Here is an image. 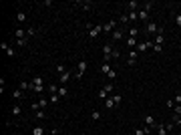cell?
Listing matches in <instances>:
<instances>
[{
  "label": "cell",
  "mask_w": 181,
  "mask_h": 135,
  "mask_svg": "<svg viewBox=\"0 0 181 135\" xmlns=\"http://www.w3.org/2000/svg\"><path fill=\"white\" fill-rule=\"evenodd\" d=\"M30 89H32L34 93H42V89H44V79L42 77H34L32 81H30Z\"/></svg>",
  "instance_id": "1"
},
{
  "label": "cell",
  "mask_w": 181,
  "mask_h": 135,
  "mask_svg": "<svg viewBox=\"0 0 181 135\" xmlns=\"http://www.w3.org/2000/svg\"><path fill=\"white\" fill-rule=\"evenodd\" d=\"M115 30H117V20H115V18H111L109 22H105V24H103V32L113 34Z\"/></svg>",
  "instance_id": "2"
},
{
  "label": "cell",
  "mask_w": 181,
  "mask_h": 135,
  "mask_svg": "<svg viewBox=\"0 0 181 135\" xmlns=\"http://www.w3.org/2000/svg\"><path fill=\"white\" fill-rule=\"evenodd\" d=\"M153 44L155 42L151 41V38H149V41H143V42H139V44H137V48H135V51H137V53H145V51H147V48H153Z\"/></svg>",
  "instance_id": "3"
},
{
  "label": "cell",
  "mask_w": 181,
  "mask_h": 135,
  "mask_svg": "<svg viewBox=\"0 0 181 135\" xmlns=\"http://www.w3.org/2000/svg\"><path fill=\"white\" fill-rule=\"evenodd\" d=\"M161 30L159 24H155V22H147V28H145V32H147V36H155V34Z\"/></svg>",
  "instance_id": "4"
},
{
  "label": "cell",
  "mask_w": 181,
  "mask_h": 135,
  "mask_svg": "<svg viewBox=\"0 0 181 135\" xmlns=\"http://www.w3.org/2000/svg\"><path fill=\"white\" fill-rule=\"evenodd\" d=\"M101 32H103V26H101V24H95V26L89 28V38H91V41H95Z\"/></svg>",
  "instance_id": "5"
},
{
  "label": "cell",
  "mask_w": 181,
  "mask_h": 135,
  "mask_svg": "<svg viewBox=\"0 0 181 135\" xmlns=\"http://www.w3.org/2000/svg\"><path fill=\"white\" fill-rule=\"evenodd\" d=\"M115 51V47H113V42H107L105 47H103V57H105V63H109L111 61V53Z\"/></svg>",
  "instance_id": "6"
},
{
  "label": "cell",
  "mask_w": 181,
  "mask_h": 135,
  "mask_svg": "<svg viewBox=\"0 0 181 135\" xmlns=\"http://www.w3.org/2000/svg\"><path fill=\"white\" fill-rule=\"evenodd\" d=\"M85 71H87V61H79L77 63V73H74V77L80 79V77L85 75Z\"/></svg>",
  "instance_id": "7"
},
{
  "label": "cell",
  "mask_w": 181,
  "mask_h": 135,
  "mask_svg": "<svg viewBox=\"0 0 181 135\" xmlns=\"http://www.w3.org/2000/svg\"><path fill=\"white\" fill-rule=\"evenodd\" d=\"M129 57H127V65H131V67H133V65H137V59H139V53H137V51H135V48H131V51H129Z\"/></svg>",
  "instance_id": "8"
},
{
  "label": "cell",
  "mask_w": 181,
  "mask_h": 135,
  "mask_svg": "<svg viewBox=\"0 0 181 135\" xmlns=\"http://www.w3.org/2000/svg\"><path fill=\"white\" fill-rule=\"evenodd\" d=\"M0 48H2V51L6 53V57H10V59H12V57H16V51H14L8 42H0Z\"/></svg>",
  "instance_id": "9"
},
{
  "label": "cell",
  "mask_w": 181,
  "mask_h": 135,
  "mask_svg": "<svg viewBox=\"0 0 181 135\" xmlns=\"http://www.w3.org/2000/svg\"><path fill=\"white\" fill-rule=\"evenodd\" d=\"M123 36H125V30H123V28H117V30H115V32L111 34V42H117V41H121Z\"/></svg>",
  "instance_id": "10"
},
{
  "label": "cell",
  "mask_w": 181,
  "mask_h": 135,
  "mask_svg": "<svg viewBox=\"0 0 181 135\" xmlns=\"http://www.w3.org/2000/svg\"><path fill=\"white\" fill-rule=\"evenodd\" d=\"M153 42H155V44H161V47H163V42H165V32H163V28H161L159 32L153 36Z\"/></svg>",
  "instance_id": "11"
},
{
  "label": "cell",
  "mask_w": 181,
  "mask_h": 135,
  "mask_svg": "<svg viewBox=\"0 0 181 135\" xmlns=\"http://www.w3.org/2000/svg\"><path fill=\"white\" fill-rule=\"evenodd\" d=\"M143 121H145V125H147V127H151V129L157 127V121H155L153 115H145V117H143Z\"/></svg>",
  "instance_id": "12"
},
{
  "label": "cell",
  "mask_w": 181,
  "mask_h": 135,
  "mask_svg": "<svg viewBox=\"0 0 181 135\" xmlns=\"http://www.w3.org/2000/svg\"><path fill=\"white\" fill-rule=\"evenodd\" d=\"M10 115H12V117H20V115H22V105H18V103H16V105H12Z\"/></svg>",
  "instance_id": "13"
},
{
  "label": "cell",
  "mask_w": 181,
  "mask_h": 135,
  "mask_svg": "<svg viewBox=\"0 0 181 135\" xmlns=\"http://www.w3.org/2000/svg\"><path fill=\"white\" fill-rule=\"evenodd\" d=\"M71 77H73V75H71V71H67V73H62L59 77V83H60V85H67V83L71 81Z\"/></svg>",
  "instance_id": "14"
},
{
  "label": "cell",
  "mask_w": 181,
  "mask_h": 135,
  "mask_svg": "<svg viewBox=\"0 0 181 135\" xmlns=\"http://www.w3.org/2000/svg\"><path fill=\"white\" fill-rule=\"evenodd\" d=\"M14 36H16V41H24L26 38V30L24 28H16L14 30Z\"/></svg>",
  "instance_id": "15"
},
{
  "label": "cell",
  "mask_w": 181,
  "mask_h": 135,
  "mask_svg": "<svg viewBox=\"0 0 181 135\" xmlns=\"http://www.w3.org/2000/svg\"><path fill=\"white\" fill-rule=\"evenodd\" d=\"M12 99H14V101H18V99H24V91H22V89H14Z\"/></svg>",
  "instance_id": "16"
},
{
  "label": "cell",
  "mask_w": 181,
  "mask_h": 135,
  "mask_svg": "<svg viewBox=\"0 0 181 135\" xmlns=\"http://www.w3.org/2000/svg\"><path fill=\"white\" fill-rule=\"evenodd\" d=\"M129 22H137L139 20V12H137V10H129Z\"/></svg>",
  "instance_id": "17"
},
{
  "label": "cell",
  "mask_w": 181,
  "mask_h": 135,
  "mask_svg": "<svg viewBox=\"0 0 181 135\" xmlns=\"http://www.w3.org/2000/svg\"><path fill=\"white\" fill-rule=\"evenodd\" d=\"M157 135H167V127H165V123H157Z\"/></svg>",
  "instance_id": "18"
},
{
  "label": "cell",
  "mask_w": 181,
  "mask_h": 135,
  "mask_svg": "<svg viewBox=\"0 0 181 135\" xmlns=\"http://www.w3.org/2000/svg\"><path fill=\"white\" fill-rule=\"evenodd\" d=\"M54 73L59 75H62V73H67V67H65V65H62V63H59V65H56V67H54Z\"/></svg>",
  "instance_id": "19"
},
{
  "label": "cell",
  "mask_w": 181,
  "mask_h": 135,
  "mask_svg": "<svg viewBox=\"0 0 181 135\" xmlns=\"http://www.w3.org/2000/svg\"><path fill=\"white\" fill-rule=\"evenodd\" d=\"M137 44H139V42H137V38H133V36H129V38H127V47H129V51H131V48H137Z\"/></svg>",
  "instance_id": "20"
},
{
  "label": "cell",
  "mask_w": 181,
  "mask_h": 135,
  "mask_svg": "<svg viewBox=\"0 0 181 135\" xmlns=\"http://www.w3.org/2000/svg\"><path fill=\"white\" fill-rule=\"evenodd\" d=\"M129 36L137 38V36H139V28H137V26H129Z\"/></svg>",
  "instance_id": "21"
},
{
  "label": "cell",
  "mask_w": 181,
  "mask_h": 135,
  "mask_svg": "<svg viewBox=\"0 0 181 135\" xmlns=\"http://www.w3.org/2000/svg\"><path fill=\"white\" fill-rule=\"evenodd\" d=\"M171 123H173V125H181V115L173 113V115H171Z\"/></svg>",
  "instance_id": "22"
},
{
  "label": "cell",
  "mask_w": 181,
  "mask_h": 135,
  "mask_svg": "<svg viewBox=\"0 0 181 135\" xmlns=\"http://www.w3.org/2000/svg\"><path fill=\"white\" fill-rule=\"evenodd\" d=\"M32 135H44V127H42V125H36V127L32 129Z\"/></svg>",
  "instance_id": "23"
},
{
  "label": "cell",
  "mask_w": 181,
  "mask_h": 135,
  "mask_svg": "<svg viewBox=\"0 0 181 135\" xmlns=\"http://www.w3.org/2000/svg\"><path fill=\"white\" fill-rule=\"evenodd\" d=\"M109 97H111V95H109L105 89H101V91H99V99H101V101H107Z\"/></svg>",
  "instance_id": "24"
},
{
  "label": "cell",
  "mask_w": 181,
  "mask_h": 135,
  "mask_svg": "<svg viewBox=\"0 0 181 135\" xmlns=\"http://www.w3.org/2000/svg\"><path fill=\"white\" fill-rule=\"evenodd\" d=\"M153 6H155V2H145V4H143V10H145V12H151V10H153Z\"/></svg>",
  "instance_id": "25"
},
{
  "label": "cell",
  "mask_w": 181,
  "mask_h": 135,
  "mask_svg": "<svg viewBox=\"0 0 181 135\" xmlns=\"http://www.w3.org/2000/svg\"><path fill=\"white\" fill-rule=\"evenodd\" d=\"M16 20H18V22H26V12H22V10L16 12Z\"/></svg>",
  "instance_id": "26"
},
{
  "label": "cell",
  "mask_w": 181,
  "mask_h": 135,
  "mask_svg": "<svg viewBox=\"0 0 181 135\" xmlns=\"http://www.w3.org/2000/svg\"><path fill=\"white\" fill-rule=\"evenodd\" d=\"M127 8H129V10H137V8H141V6H139V2H137V0H131V2L127 4Z\"/></svg>",
  "instance_id": "27"
},
{
  "label": "cell",
  "mask_w": 181,
  "mask_h": 135,
  "mask_svg": "<svg viewBox=\"0 0 181 135\" xmlns=\"http://www.w3.org/2000/svg\"><path fill=\"white\" fill-rule=\"evenodd\" d=\"M111 97H113V101H115V105H119V103L123 101V95H121V93H113V95H111Z\"/></svg>",
  "instance_id": "28"
},
{
  "label": "cell",
  "mask_w": 181,
  "mask_h": 135,
  "mask_svg": "<svg viewBox=\"0 0 181 135\" xmlns=\"http://www.w3.org/2000/svg\"><path fill=\"white\" fill-rule=\"evenodd\" d=\"M36 32H38V28H36V26H28L26 28V36H34Z\"/></svg>",
  "instance_id": "29"
},
{
  "label": "cell",
  "mask_w": 181,
  "mask_h": 135,
  "mask_svg": "<svg viewBox=\"0 0 181 135\" xmlns=\"http://www.w3.org/2000/svg\"><path fill=\"white\" fill-rule=\"evenodd\" d=\"M109 71H111V65H109V63H103V65H101V73H103V75H107Z\"/></svg>",
  "instance_id": "30"
},
{
  "label": "cell",
  "mask_w": 181,
  "mask_h": 135,
  "mask_svg": "<svg viewBox=\"0 0 181 135\" xmlns=\"http://www.w3.org/2000/svg\"><path fill=\"white\" fill-rule=\"evenodd\" d=\"M91 119H93V121H99V119H101V111H97V109L91 111Z\"/></svg>",
  "instance_id": "31"
},
{
  "label": "cell",
  "mask_w": 181,
  "mask_h": 135,
  "mask_svg": "<svg viewBox=\"0 0 181 135\" xmlns=\"http://www.w3.org/2000/svg\"><path fill=\"white\" fill-rule=\"evenodd\" d=\"M147 18H149V12H145V10L141 8L139 10V20H147Z\"/></svg>",
  "instance_id": "32"
},
{
  "label": "cell",
  "mask_w": 181,
  "mask_h": 135,
  "mask_svg": "<svg viewBox=\"0 0 181 135\" xmlns=\"http://www.w3.org/2000/svg\"><path fill=\"white\" fill-rule=\"evenodd\" d=\"M48 101L53 103V105H56V103L60 101V97H59V93H54V95H50V99H48Z\"/></svg>",
  "instance_id": "33"
},
{
  "label": "cell",
  "mask_w": 181,
  "mask_h": 135,
  "mask_svg": "<svg viewBox=\"0 0 181 135\" xmlns=\"http://www.w3.org/2000/svg\"><path fill=\"white\" fill-rule=\"evenodd\" d=\"M38 103H40V109H44V107H48V105H50V101H48V99H44V97H42V99H38Z\"/></svg>",
  "instance_id": "34"
},
{
  "label": "cell",
  "mask_w": 181,
  "mask_h": 135,
  "mask_svg": "<svg viewBox=\"0 0 181 135\" xmlns=\"http://www.w3.org/2000/svg\"><path fill=\"white\" fill-rule=\"evenodd\" d=\"M105 107H107V109H113V107H115V101H113V97H109L107 101H105Z\"/></svg>",
  "instance_id": "35"
},
{
  "label": "cell",
  "mask_w": 181,
  "mask_h": 135,
  "mask_svg": "<svg viewBox=\"0 0 181 135\" xmlns=\"http://www.w3.org/2000/svg\"><path fill=\"white\" fill-rule=\"evenodd\" d=\"M68 95V89L67 87H59V97H67Z\"/></svg>",
  "instance_id": "36"
},
{
  "label": "cell",
  "mask_w": 181,
  "mask_h": 135,
  "mask_svg": "<svg viewBox=\"0 0 181 135\" xmlns=\"http://www.w3.org/2000/svg\"><path fill=\"white\" fill-rule=\"evenodd\" d=\"M34 113H36V119H44V117H47L44 109H38V111H34Z\"/></svg>",
  "instance_id": "37"
},
{
  "label": "cell",
  "mask_w": 181,
  "mask_h": 135,
  "mask_svg": "<svg viewBox=\"0 0 181 135\" xmlns=\"http://www.w3.org/2000/svg\"><path fill=\"white\" fill-rule=\"evenodd\" d=\"M20 89H22V91H26V89H30V83L28 81H20V85H18Z\"/></svg>",
  "instance_id": "38"
},
{
  "label": "cell",
  "mask_w": 181,
  "mask_h": 135,
  "mask_svg": "<svg viewBox=\"0 0 181 135\" xmlns=\"http://www.w3.org/2000/svg\"><path fill=\"white\" fill-rule=\"evenodd\" d=\"M79 4L85 8V10H91V8H93V2H79Z\"/></svg>",
  "instance_id": "39"
},
{
  "label": "cell",
  "mask_w": 181,
  "mask_h": 135,
  "mask_svg": "<svg viewBox=\"0 0 181 135\" xmlns=\"http://www.w3.org/2000/svg\"><path fill=\"white\" fill-rule=\"evenodd\" d=\"M103 89H105V91L111 95V93H113V83H107V85H103Z\"/></svg>",
  "instance_id": "40"
},
{
  "label": "cell",
  "mask_w": 181,
  "mask_h": 135,
  "mask_svg": "<svg viewBox=\"0 0 181 135\" xmlns=\"http://www.w3.org/2000/svg\"><path fill=\"white\" fill-rule=\"evenodd\" d=\"M119 22L127 24V22H129V14H121V16H119Z\"/></svg>",
  "instance_id": "41"
},
{
  "label": "cell",
  "mask_w": 181,
  "mask_h": 135,
  "mask_svg": "<svg viewBox=\"0 0 181 135\" xmlns=\"http://www.w3.org/2000/svg\"><path fill=\"white\" fill-rule=\"evenodd\" d=\"M119 57H121V51L119 48H115L113 53H111V61H113V59H119Z\"/></svg>",
  "instance_id": "42"
},
{
  "label": "cell",
  "mask_w": 181,
  "mask_h": 135,
  "mask_svg": "<svg viewBox=\"0 0 181 135\" xmlns=\"http://www.w3.org/2000/svg\"><path fill=\"white\" fill-rule=\"evenodd\" d=\"M107 77L111 79V81H113V79H117V71H113V69H111V71L107 73Z\"/></svg>",
  "instance_id": "43"
},
{
  "label": "cell",
  "mask_w": 181,
  "mask_h": 135,
  "mask_svg": "<svg viewBox=\"0 0 181 135\" xmlns=\"http://www.w3.org/2000/svg\"><path fill=\"white\" fill-rule=\"evenodd\" d=\"M165 127H167V133H169V131H173V127H175V125H173L171 121H167V123H165Z\"/></svg>",
  "instance_id": "44"
},
{
  "label": "cell",
  "mask_w": 181,
  "mask_h": 135,
  "mask_svg": "<svg viewBox=\"0 0 181 135\" xmlns=\"http://www.w3.org/2000/svg\"><path fill=\"white\" fill-rule=\"evenodd\" d=\"M175 24L181 26V14H175Z\"/></svg>",
  "instance_id": "45"
},
{
  "label": "cell",
  "mask_w": 181,
  "mask_h": 135,
  "mask_svg": "<svg viewBox=\"0 0 181 135\" xmlns=\"http://www.w3.org/2000/svg\"><path fill=\"white\" fill-rule=\"evenodd\" d=\"M16 44H18V47H26L28 41H26V38H24V41H16Z\"/></svg>",
  "instance_id": "46"
},
{
  "label": "cell",
  "mask_w": 181,
  "mask_h": 135,
  "mask_svg": "<svg viewBox=\"0 0 181 135\" xmlns=\"http://www.w3.org/2000/svg\"><path fill=\"white\" fill-rule=\"evenodd\" d=\"M153 51H155V53H161V51H163V47H161V44H153Z\"/></svg>",
  "instance_id": "47"
},
{
  "label": "cell",
  "mask_w": 181,
  "mask_h": 135,
  "mask_svg": "<svg viewBox=\"0 0 181 135\" xmlns=\"http://www.w3.org/2000/svg\"><path fill=\"white\" fill-rule=\"evenodd\" d=\"M173 111H175L177 115H181V105H175V107H173Z\"/></svg>",
  "instance_id": "48"
},
{
  "label": "cell",
  "mask_w": 181,
  "mask_h": 135,
  "mask_svg": "<svg viewBox=\"0 0 181 135\" xmlns=\"http://www.w3.org/2000/svg\"><path fill=\"white\" fill-rule=\"evenodd\" d=\"M59 133H60V129H56V127L50 129V135H59Z\"/></svg>",
  "instance_id": "49"
},
{
  "label": "cell",
  "mask_w": 181,
  "mask_h": 135,
  "mask_svg": "<svg viewBox=\"0 0 181 135\" xmlns=\"http://www.w3.org/2000/svg\"><path fill=\"white\" fill-rule=\"evenodd\" d=\"M135 135H147V133H145V131H143V127H141V129H137V131H135Z\"/></svg>",
  "instance_id": "50"
},
{
  "label": "cell",
  "mask_w": 181,
  "mask_h": 135,
  "mask_svg": "<svg viewBox=\"0 0 181 135\" xmlns=\"http://www.w3.org/2000/svg\"><path fill=\"white\" fill-rule=\"evenodd\" d=\"M171 135H177V133H171Z\"/></svg>",
  "instance_id": "51"
},
{
  "label": "cell",
  "mask_w": 181,
  "mask_h": 135,
  "mask_svg": "<svg viewBox=\"0 0 181 135\" xmlns=\"http://www.w3.org/2000/svg\"><path fill=\"white\" fill-rule=\"evenodd\" d=\"M115 135H121V133H115Z\"/></svg>",
  "instance_id": "52"
},
{
  "label": "cell",
  "mask_w": 181,
  "mask_h": 135,
  "mask_svg": "<svg viewBox=\"0 0 181 135\" xmlns=\"http://www.w3.org/2000/svg\"><path fill=\"white\" fill-rule=\"evenodd\" d=\"M14 135H18V133H14Z\"/></svg>",
  "instance_id": "53"
},
{
  "label": "cell",
  "mask_w": 181,
  "mask_h": 135,
  "mask_svg": "<svg viewBox=\"0 0 181 135\" xmlns=\"http://www.w3.org/2000/svg\"><path fill=\"white\" fill-rule=\"evenodd\" d=\"M179 105H181V103H179Z\"/></svg>",
  "instance_id": "54"
}]
</instances>
